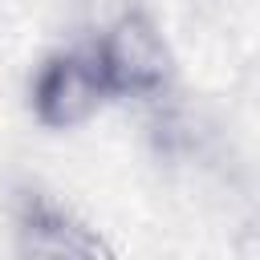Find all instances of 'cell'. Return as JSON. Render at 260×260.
Segmentation results:
<instances>
[{
  "instance_id": "obj_1",
  "label": "cell",
  "mask_w": 260,
  "mask_h": 260,
  "mask_svg": "<svg viewBox=\"0 0 260 260\" xmlns=\"http://www.w3.org/2000/svg\"><path fill=\"white\" fill-rule=\"evenodd\" d=\"M106 98L110 85L102 77L98 53H53L32 81V114L49 130H69L85 122Z\"/></svg>"
},
{
  "instance_id": "obj_2",
  "label": "cell",
  "mask_w": 260,
  "mask_h": 260,
  "mask_svg": "<svg viewBox=\"0 0 260 260\" xmlns=\"http://www.w3.org/2000/svg\"><path fill=\"white\" fill-rule=\"evenodd\" d=\"M110 93H154L167 81V49L150 20L122 16L93 49Z\"/></svg>"
},
{
  "instance_id": "obj_3",
  "label": "cell",
  "mask_w": 260,
  "mask_h": 260,
  "mask_svg": "<svg viewBox=\"0 0 260 260\" xmlns=\"http://www.w3.org/2000/svg\"><path fill=\"white\" fill-rule=\"evenodd\" d=\"M20 260H114L102 236L53 199H28L16 219Z\"/></svg>"
}]
</instances>
